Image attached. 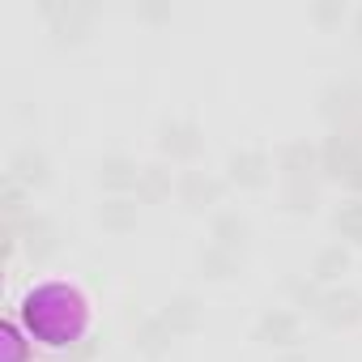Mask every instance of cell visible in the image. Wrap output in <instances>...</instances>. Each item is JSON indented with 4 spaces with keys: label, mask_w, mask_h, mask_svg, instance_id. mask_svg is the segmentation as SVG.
Returning a JSON list of instances; mask_svg holds the SVG:
<instances>
[{
    "label": "cell",
    "mask_w": 362,
    "mask_h": 362,
    "mask_svg": "<svg viewBox=\"0 0 362 362\" xmlns=\"http://www.w3.org/2000/svg\"><path fill=\"white\" fill-rule=\"evenodd\" d=\"M320 320L328 328H349L362 320V294L358 290H324V303H320Z\"/></svg>",
    "instance_id": "30bf717a"
},
{
    "label": "cell",
    "mask_w": 362,
    "mask_h": 362,
    "mask_svg": "<svg viewBox=\"0 0 362 362\" xmlns=\"http://www.w3.org/2000/svg\"><path fill=\"white\" fill-rule=\"evenodd\" d=\"M320 115L332 124H354L362 115V86L358 81H328L320 90Z\"/></svg>",
    "instance_id": "277c9868"
},
{
    "label": "cell",
    "mask_w": 362,
    "mask_h": 362,
    "mask_svg": "<svg viewBox=\"0 0 362 362\" xmlns=\"http://www.w3.org/2000/svg\"><path fill=\"white\" fill-rule=\"evenodd\" d=\"M158 149L175 162H188L205 149V132L197 119H162L158 124Z\"/></svg>",
    "instance_id": "3957f363"
},
{
    "label": "cell",
    "mask_w": 362,
    "mask_h": 362,
    "mask_svg": "<svg viewBox=\"0 0 362 362\" xmlns=\"http://www.w3.org/2000/svg\"><path fill=\"white\" fill-rule=\"evenodd\" d=\"M247 239H252V226H247L243 214H218V218H214V243H218V247L243 252Z\"/></svg>",
    "instance_id": "ac0fdd59"
},
{
    "label": "cell",
    "mask_w": 362,
    "mask_h": 362,
    "mask_svg": "<svg viewBox=\"0 0 362 362\" xmlns=\"http://www.w3.org/2000/svg\"><path fill=\"white\" fill-rule=\"evenodd\" d=\"M345 184H349V192H354V197H362V158H358V162H354V170L345 175Z\"/></svg>",
    "instance_id": "484cf974"
},
{
    "label": "cell",
    "mask_w": 362,
    "mask_h": 362,
    "mask_svg": "<svg viewBox=\"0 0 362 362\" xmlns=\"http://www.w3.org/2000/svg\"><path fill=\"white\" fill-rule=\"evenodd\" d=\"M269 175H273V162L264 149H235L226 158V179L235 188H264Z\"/></svg>",
    "instance_id": "8992f818"
},
{
    "label": "cell",
    "mask_w": 362,
    "mask_h": 362,
    "mask_svg": "<svg viewBox=\"0 0 362 362\" xmlns=\"http://www.w3.org/2000/svg\"><path fill=\"white\" fill-rule=\"evenodd\" d=\"M281 205L290 214H315L320 205V188H315V179H286V188H281Z\"/></svg>",
    "instance_id": "ffe728a7"
},
{
    "label": "cell",
    "mask_w": 362,
    "mask_h": 362,
    "mask_svg": "<svg viewBox=\"0 0 362 362\" xmlns=\"http://www.w3.org/2000/svg\"><path fill=\"white\" fill-rule=\"evenodd\" d=\"M170 328H166V320L162 315H149V320H141L136 324V349L145 354V358H162L166 349H170Z\"/></svg>",
    "instance_id": "e0dca14e"
},
{
    "label": "cell",
    "mask_w": 362,
    "mask_h": 362,
    "mask_svg": "<svg viewBox=\"0 0 362 362\" xmlns=\"http://www.w3.org/2000/svg\"><path fill=\"white\" fill-rule=\"evenodd\" d=\"M311 22L315 26H341L345 22V0H320V5H311Z\"/></svg>",
    "instance_id": "603a6c76"
},
{
    "label": "cell",
    "mask_w": 362,
    "mask_h": 362,
    "mask_svg": "<svg viewBox=\"0 0 362 362\" xmlns=\"http://www.w3.org/2000/svg\"><path fill=\"white\" fill-rule=\"evenodd\" d=\"M239 264H243V252H230V247H218V243H209V247L201 252V273H205V277H214V281L235 277V273H239Z\"/></svg>",
    "instance_id": "d6986e66"
},
{
    "label": "cell",
    "mask_w": 362,
    "mask_h": 362,
    "mask_svg": "<svg viewBox=\"0 0 362 362\" xmlns=\"http://www.w3.org/2000/svg\"><path fill=\"white\" fill-rule=\"evenodd\" d=\"M179 201H184L188 209H209L222 201V179H214L209 170H184L179 175V184H175Z\"/></svg>",
    "instance_id": "ba28073f"
},
{
    "label": "cell",
    "mask_w": 362,
    "mask_h": 362,
    "mask_svg": "<svg viewBox=\"0 0 362 362\" xmlns=\"http://www.w3.org/2000/svg\"><path fill=\"white\" fill-rule=\"evenodd\" d=\"M141 170H145V166H136L132 158L111 153V158L98 162V184H103L107 192H115V197H128V192H136V184H141Z\"/></svg>",
    "instance_id": "9c48e42d"
},
{
    "label": "cell",
    "mask_w": 362,
    "mask_h": 362,
    "mask_svg": "<svg viewBox=\"0 0 362 362\" xmlns=\"http://www.w3.org/2000/svg\"><path fill=\"white\" fill-rule=\"evenodd\" d=\"M290 294H294V303H298V307H307V311H320V303H324L320 281H294V286H290Z\"/></svg>",
    "instance_id": "cb8c5ba5"
},
{
    "label": "cell",
    "mask_w": 362,
    "mask_h": 362,
    "mask_svg": "<svg viewBox=\"0 0 362 362\" xmlns=\"http://www.w3.org/2000/svg\"><path fill=\"white\" fill-rule=\"evenodd\" d=\"M43 13L52 22L56 43H81L90 35V22H94V9L90 5H77V0H47Z\"/></svg>",
    "instance_id": "7a4b0ae2"
},
{
    "label": "cell",
    "mask_w": 362,
    "mask_h": 362,
    "mask_svg": "<svg viewBox=\"0 0 362 362\" xmlns=\"http://www.w3.org/2000/svg\"><path fill=\"white\" fill-rule=\"evenodd\" d=\"M18 235H22V247H26L35 260H47V256L56 252V243H60V239H56V226H52L47 218H30V222H22Z\"/></svg>",
    "instance_id": "9a60e30c"
},
{
    "label": "cell",
    "mask_w": 362,
    "mask_h": 362,
    "mask_svg": "<svg viewBox=\"0 0 362 362\" xmlns=\"http://www.w3.org/2000/svg\"><path fill=\"white\" fill-rule=\"evenodd\" d=\"M277 166L286 170V179H311V170H320V149L311 141H286L277 149Z\"/></svg>",
    "instance_id": "7c38bea8"
},
{
    "label": "cell",
    "mask_w": 362,
    "mask_h": 362,
    "mask_svg": "<svg viewBox=\"0 0 362 362\" xmlns=\"http://www.w3.org/2000/svg\"><path fill=\"white\" fill-rule=\"evenodd\" d=\"M22 201H26V197H22V184L5 179V214H9V218H18V214H22Z\"/></svg>",
    "instance_id": "d4e9b609"
},
{
    "label": "cell",
    "mask_w": 362,
    "mask_h": 362,
    "mask_svg": "<svg viewBox=\"0 0 362 362\" xmlns=\"http://www.w3.org/2000/svg\"><path fill=\"white\" fill-rule=\"evenodd\" d=\"M256 337L264 341V345H298V337H303V320H298V311H290V307H269L264 315H260V324H256Z\"/></svg>",
    "instance_id": "52a82bcc"
},
{
    "label": "cell",
    "mask_w": 362,
    "mask_h": 362,
    "mask_svg": "<svg viewBox=\"0 0 362 362\" xmlns=\"http://www.w3.org/2000/svg\"><path fill=\"white\" fill-rule=\"evenodd\" d=\"M136 197L145 201V205H153V201H166L170 197V170L166 166H145L141 170V184H136Z\"/></svg>",
    "instance_id": "7402d4cb"
},
{
    "label": "cell",
    "mask_w": 362,
    "mask_h": 362,
    "mask_svg": "<svg viewBox=\"0 0 362 362\" xmlns=\"http://www.w3.org/2000/svg\"><path fill=\"white\" fill-rule=\"evenodd\" d=\"M98 222L103 230H115V235H128L136 226V201L132 197H111L98 205Z\"/></svg>",
    "instance_id": "2e32d148"
},
{
    "label": "cell",
    "mask_w": 362,
    "mask_h": 362,
    "mask_svg": "<svg viewBox=\"0 0 362 362\" xmlns=\"http://www.w3.org/2000/svg\"><path fill=\"white\" fill-rule=\"evenodd\" d=\"M345 269H349V252H345L341 243H328V247H320L315 260H311V281L332 286V281L345 277Z\"/></svg>",
    "instance_id": "5bb4252c"
},
{
    "label": "cell",
    "mask_w": 362,
    "mask_h": 362,
    "mask_svg": "<svg viewBox=\"0 0 362 362\" xmlns=\"http://www.w3.org/2000/svg\"><path fill=\"white\" fill-rule=\"evenodd\" d=\"M332 230L345 243H362V197H349L337 214H332Z\"/></svg>",
    "instance_id": "44dd1931"
},
{
    "label": "cell",
    "mask_w": 362,
    "mask_h": 362,
    "mask_svg": "<svg viewBox=\"0 0 362 362\" xmlns=\"http://www.w3.org/2000/svg\"><path fill=\"white\" fill-rule=\"evenodd\" d=\"M358 158H362V145L354 141L349 128H337V132L320 145V170H324L328 179H345Z\"/></svg>",
    "instance_id": "5b68a950"
},
{
    "label": "cell",
    "mask_w": 362,
    "mask_h": 362,
    "mask_svg": "<svg viewBox=\"0 0 362 362\" xmlns=\"http://www.w3.org/2000/svg\"><path fill=\"white\" fill-rule=\"evenodd\" d=\"M9 179L13 184H22V188H43L47 179H52V162H47V153L43 149H18L13 158H9Z\"/></svg>",
    "instance_id": "8fae6325"
},
{
    "label": "cell",
    "mask_w": 362,
    "mask_h": 362,
    "mask_svg": "<svg viewBox=\"0 0 362 362\" xmlns=\"http://www.w3.org/2000/svg\"><path fill=\"white\" fill-rule=\"evenodd\" d=\"M162 320H166V328H170L175 337H184V332H197V328H201L205 307H201V298H197V294H175V298L166 303Z\"/></svg>",
    "instance_id": "4fadbf2b"
},
{
    "label": "cell",
    "mask_w": 362,
    "mask_h": 362,
    "mask_svg": "<svg viewBox=\"0 0 362 362\" xmlns=\"http://www.w3.org/2000/svg\"><path fill=\"white\" fill-rule=\"evenodd\" d=\"M86 298L73 286H39L22 298V324L47 345H77L86 337Z\"/></svg>",
    "instance_id": "6da1fadb"
},
{
    "label": "cell",
    "mask_w": 362,
    "mask_h": 362,
    "mask_svg": "<svg viewBox=\"0 0 362 362\" xmlns=\"http://www.w3.org/2000/svg\"><path fill=\"white\" fill-rule=\"evenodd\" d=\"M354 43H358V47H362V9H358V13H354Z\"/></svg>",
    "instance_id": "4316f807"
}]
</instances>
